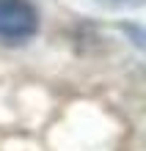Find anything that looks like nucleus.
Here are the masks:
<instances>
[{
  "label": "nucleus",
  "mask_w": 146,
  "mask_h": 151,
  "mask_svg": "<svg viewBox=\"0 0 146 151\" xmlns=\"http://www.w3.org/2000/svg\"><path fill=\"white\" fill-rule=\"evenodd\" d=\"M39 33V11L31 0H0V44L20 47Z\"/></svg>",
  "instance_id": "obj_1"
},
{
  "label": "nucleus",
  "mask_w": 146,
  "mask_h": 151,
  "mask_svg": "<svg viewBox=\"0 0 146 151\" xmlns=\"http://www.w3.org/2000/svg\"><path fill=\"white\" fill-rule=\"evenodd\" d=\"M116 3H124V0H116Z\"/></svg>",
  "instance_id": "obj_2"
}]
</instances>
